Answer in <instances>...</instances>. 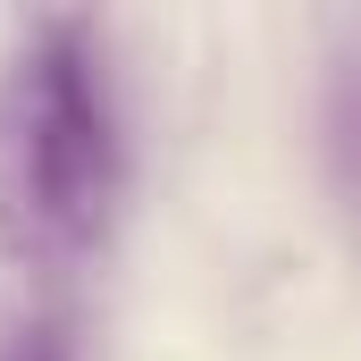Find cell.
Instances as JSON below:
<instances>
[{
	"label": "cell",
	"instance_id": "obj_1",
	"mask_svg": "<svg viewBox=\"0 0 361 361\" xmlns=\"http://www.w3.org/2000/svg\"><path fill=\"white\" fill-rule=\"evenodd\" d=\"M118 193L126 135L101 34L51 17L0 68V252L25 269H76L101 252Z\"/></svg>",
	"mask_w": 361,
	"mask_h": 361
},
{
	"label": "cell",
	"instance_id": "obj_2",
	"mask_svg": "<svg viewBox=\"0 0 361 361\" xmlns=\"http://www.w3.org/2000/svg\"><path fill=\"white\" fill-rule=\"evenodd\" d=\"M0 361H76V328H68V311H51V302L8 311V319H0Z\"/></svg>",
	"mask_w": 361,
	"mask_h": 361
},
{
	"label": "cell",
	"instance_id": "obj_3",
	"mask_svg": "<svg viewBox=\"0 0 361 361\" xmlns=\"http://www.w3.org/2000/svg\"><path fill=\"white\" fill-rule=\"evenodd\" d=\"M328 160L361 193V51L336 68V85H328Z\"/></svg>",
	"mask_w": 361,
	"mask_h": 361
}]
</instances>
